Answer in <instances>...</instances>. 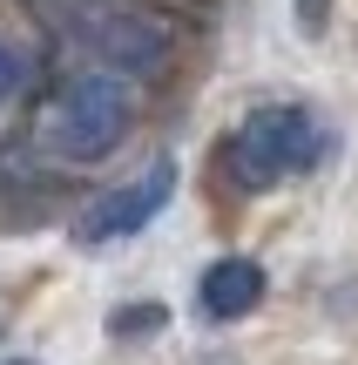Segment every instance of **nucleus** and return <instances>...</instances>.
<instances>
[{
  "label": "nucleus",
  "instance_id": "obj_5",
  "mask_svg": "<svg viewBox=\"0 0 358 365\" xmlns=\"http://www.w3.org/2000/svg\"><path fill=\"white\" fill-rule=\"evenodd\" d=\"M264 264L257 257H216L210 271H203V284H196V304H203V318H251L257 304H264Z\"/></svg>",
  "mask_w": 358,
  "mask_h": 365
},
{
  "label": "nucleus",
  "instance_id": "obj_6",
  "mask_svg": "<svg viewBox=\"0 0 358 365\" xmlns=\"http://www.w3.org/2000/svg\"><path fill=\"white\" fill-rule=\"evenodd\" d=\"M34 68H41V48L7 7H0V108H14L27 88H34Z\"/></svg>",
  "mask_w": 358,
  "mask_h": 365
},
{
  "label": "nucleus",
  "instance_id": "obj_1",
  "mask_svg": "<svg viewBox=\"0 0 358 365\" xmlns=\"http://www.w3.org/2000/svg\"><path fill=\"white\" fill-rule=\"evenodd\" d=\"M135 129V95H129V75H115V68L88 61L75 68V75L48 81V95H41L34 108V149L48 163H68V170H95V163H108L122 143H129Z\"/></svg>",
  "mask_w": 358,
  "mask_h": 365
},
{
  "label": "nucleus",
  "instance_id": "obj_8",
  "mask_svg": "<svg viewBox=\"0 0 358 365\" xmlns=\"http://www.w3.org/2000/svg\"><path fill=\"white\" fill-rule=\"evenodd\" d=\"M7 365H27V359H7Z\"/></svg>",
  "mask_w": 358,
  "mask_h": 365
},
{
  "label": "nucleus",
  "instance_id": "obj_4",
  "mask_svg": "<svg viewBox=\"0 0 358 365\" xmlns=\"http://www.w3.org/2000/svg\"><path fill=\"white\" fill-rule=\"evenodd\" d=\"M169 196H176V156H156L129 182H108L102 196H88V210L75 217V244L102 250V244H122V237H142L169 210Z\"/></svg>",
  "mask_w": 358,
  "mask_h": 365
},
{
  "label": "nucleus",
  "instance_id": "obj_2",
  "mask_svg": "<svg viewBox=\"0 0 358 365\" xmlns=\"http://www.w3.org/2000/svg\"><path fill=\"white\" fill-rule=\"evenodd\" d=\"M318 156H325V129L305 102H264L251 115H237V129L223 135V176L243 196H270L284 182H298Z\"/></svg>",
  "mask_w": 358,
  "mask_h": 365
},
{
  "label": "nucleus",
  "instance_id": "obj_3",
  "mask_svg": "<svg viewBox=\"0 0 358 365\" xmlns=\"http://www.w3.org/2000/svg\"><path fill=\"white\" fill-rule=\"evenodd\" d=\"M75 41L88 61L115 68V75L142 81V75H162L176 61V27L162 21L156 7L142 0H88L75 14Z\"/></svg>",
  "mask_w": 358,
  "mask_h": 365
},
{
  "label": "nucleus",
  "instance_id": "obj_7",
  "mask_svg": "<svg viewBox=\"0 0 358 365\" xmlns=\"http://www.w3.org/2000/svg\"><path fill=\"white\" fill-rule=\"evenodd\" d=\"M291 21L305 41H325V27H332V0H291Z\"/></svg>",
  "mask_w": 358,
  "mask_h": 365
}]
</instances>
